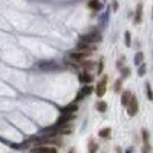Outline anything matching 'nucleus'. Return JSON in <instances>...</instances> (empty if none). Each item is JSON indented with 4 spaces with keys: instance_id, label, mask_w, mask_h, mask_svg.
Listing matches in <instances>:
<instances>
[{
    "instance_id": "nucleus-14",
    "label": "nucleus",
    "mask_w": 153,
    "mask_h": 153,
    "mask_svg": "<svg viewBox=\"0 0 153 153\" xmlns=\"http://www.w3.org/2000/svg\"><path fill=\"white\" fill-rule=\"evenodd\" d=\"M100 136L101 138H109L110 136V129H103L100 132Z\"/></svg>"
},
{
    "instance_id": "nucleus-17",
    "label": "nucleus",
    "mask_w": 153,
    "mask_h": 153,
    "mask_svg": "<svg viewBox=\"0 0 153 153\" xmlns=\"http://www.w3.org/2000/svg\"><path fill=\"white\" fill-rule=\"evenodd\" d=\"M146 74V65H139V71H138V75L143 76Z\"/></svg>"
},
{
    "instance_id": "nucleus-20",
    "label": "nucleus",
    "mask_w": 153,
    "mask_h": 153,
    "mask_svg": "<svg viewBox=\"0 0 153 153\" xmlns=\"http://www.w3.org/2000/svg\"><path fill=\"white\" fill-rule=\"evenodd\" d=\"M126 153H132V149H127V150H126Z\"/></svg>"
},
{
    "instance_id": "nucleus-8",
    "label": "nucleus",
    "mask_w": 153,
    "mask_h": 153,
    "mask_svg": "<svg viewBox=\"0 0 153 153\" xmlns=\"http://www.w3.org/2000/svg\"><path fill=\"white\" fill-rule=\"evenodd\" d=\"M141 16H143V5H138L136 16H135V23H141Z\"/></svg>"
},
{
    "instance_id": "nucleus-11",
    "label": "nucleus",
    "mask_w": 153,
    "mask_h": 153,
    "mask_svg": "<svg viewBox=\"0 0 153 153\" xmlns=\"http://www.w3.org/2000/svg\"><path fill=\"white\" fill-rule=\"evenodd\" d=\"M80 80H81L83 83H92V75H89L87 72H84V74L80 76Z\"/></svg>"
},
{
    "instance_id": "nucleus-6",
    "label": "nucleus",
    "mask_w": 153,
    "mask_h": 153,
    "mask_svg": "<svg viewBox=\"0 0 153 153\" xmlns=\"http://www.w3.org/2000/svg\"><path fill=\"white\" fill-rule=\"evenodd\" d=\"M130 98H132V94L130 92H124L123 97H121V104L123 106H127V104H129V101H130Z\"/></svg>"
},
{
    "instance_id": "nucleus-7",
    "label": "nucleus",
    "mask_w": 153,
    "mask_h": 153,
    "mask_svg": "<svg viewBox=\"0 0 153 153\" xmlns=\"http://www.w3.org/2000/svg\"><path fill=\"white\" fill-rule=\"evenodd\" d=\"M87 6L91 8V9H94V11H100V9H101V3L98 2V0H91Z\"/></svg>"
},
{
    "instance_id": "nucleus-9",
    "label": "nucleus",
    "mask_w": 153,
    "mask_h": 153,
    "mask_svg": "<svg viewBox=\"0 0 153 153\" xmlns=\"http://www.w3.org/2000/svg\"><path fill=\"white\" fill-rule=\"evenodd\" d=\"M75 110H76V106L75 104H69V106L61 109V113H74Z\"/></svg>"
},
{
    "instance_id": "nucleus-5",
    "label": "nucleus",
    "mask_w": 153,
    "mask_h": 153,
    "mask_svg": "<svg viewBox=\"0 0 153 153\" xmlns=\"http://www.w3.org/2000/svg\"><path fill=\"white\" fill-rule=\"evenodd\" d=\"M92 92H94V87L87 84V86H84L81 91H80V95H81V97H87V95H91Z\"/></svg>"
},
{
    "instance_id": "nucleus-19",
    "label": "nucleus",
    "mask_w": 153,
    "mask_h": 153,
    "mask_svg": "<svg viewBox=\"0 0 153 153\" xmlns=\"http://www.w3.org/2000/svg\"><path fill=\"white\" fill-rule=\"evenodd\" d=\"M101 72H103V65L100 63V65H98V74H101Z\"/></svg>"
},
{
    "instance_id": "nucleus-3",
    "label": "nucleus",
    "mask_w": 153,
    "mask_h": 153,
    "mask_svg": "<svg viewBox=\"0 0 153 153\" xmlns=\"http://www.w3.org/2000/svg\"><path fill=\"white\" fill-rule=\"evenodd\" d=\"M106 86H107V76H103V80L97 84V89H95L98 97H103L106 94Z\"/></svg>"
},
{
    "instance_id": "nucleus-10",
    "label": "nucleus",
    "mask_w": 153,
    "mask_h": 153,
    "mask_svg": "<svg viewBox=\"0 0 153 153\" xmlns=\"http://www.w3.org/2000/svg\"><path fill=\"white\" fill-rule=\"evenodd\" d=\"M87 54H89V52H86V51H84V52H78V54H71V58L78 61V60H83V58H84Z\"/></svg>"
},
{
    "instance_id": "nucleus-13",
    "label": "nucleus",
    "mask_w": 153,
    "mask_h": 153,
    "mask_svg": "<svg viewBox=\"0 0 153 153\" xmlns=\"http://www.w3.org/2000/svg\"><path fill=\"white\" fill-rule=\"evenodd\" d=\"M143 58H144L143 52H138V54L135 55V63H136V65H141V63H143Z\"/></svg>"
},
{
    "instance_id": "nucleus-16",
    "label": "nucleus",
    "mask_w": 153,
    "mask_h": 153,
    "mask_svg": "<svg viewBox=\"0 0 153 153\" xmlns=\"http://www.w3.org/2000/svg\"><path fill=\"white\" fill-rule=\"evenodd\" d=\"M124 42H126V46H130V32L124 34Z\"/></svg>"
},
{
    "instance_id": "nucleus-15",
    "label": "nucleus",
    "mask_w": 153,
    "mask_h": 153,
    "mask_svg": "<svg viewBox=\"0 0 153 153\" xmlns=\"http://www.w3.org/2000/svg\"><path fill=\"white\" fill-rule=\"evenodd\" d=\"M94 152H97V144L94 141H91L89 143V153H94Z\"/></svg>"
},
{
    "instance_id": "nucleus-2",
    "label": "nucleus",
    "mask_w": 153,
    "mask_h": 153,
    "mask_svg": "<svg viewBox=\"0 0 153 153\" xmlns=\"http://www.w3.org/2000/svg\"><path fill=\"white\" fill-rule=\"evenodd\" d=\"M100 40H101V35H100V34H87V35H81V37H80V42L87 43V45L95 43V42H100Z\"/></svg>"
},
{
    "instance_id": "nucleus-1",
    "label": "nucleus",
    "mask_w": 153,
    "mask_h": 153,
    "mask_svg": "<svg viewBox=\"0 0 153 153\" xmlns=\"http://www.w3.org/2000/svg\"><path fill=\"white\" fill-rule=\"evenodd\" d=\"M127 113H129L130 117H135V115L138 113V100L133 94H132V98L129 101V104H127Z\"/></svg>"
},
{
    "instance_id": "nucleus-4",
    "label": "nucleus",
    "mask_w": 153,
    "mask_h": 153,
    "mask_svg": "<svg viewBox=\"0 0 153 153\" xmlns=\"http://www.w3.org/2000/svg\"><path fill=\"white\" fill-rule=\"evenodd\" d=\"M34 153H57V149H54V147H48V146L34 147Z\"/></svg>"
},
{
    "instance_id": "nucleus-18",
    "label": "nucleus",
    "mask_w": 153,
    "mask_h": 153,
    "mask_svg": "<svg viewBox=\"0 0 153 153\" xmlns=\"http://www.w3.org/2000/svg\"><path fill=\"white\" fill-rule=\"evenodd\" d=\"M146 89H147V97H149V100H153V94H152V91H150V86H149V84H146Z\"/></svg>"
},
{
    "instance_id": "nucleus-12",
    "label": "nucleus",
    "mask_w": 153,
    "mask_h": 153,
    "mask_svg": "<svg viewBox=\"0 0 153 153\" xmlns=\"http://www.w3.org/2000/svg\"><path fill=\"white\" fill-rule=\"evenodd\" d=\"M97 109H98V112H106V110H107V103H104V101H100V103L97 104Z\"/></svg>"
}]
</instances>
